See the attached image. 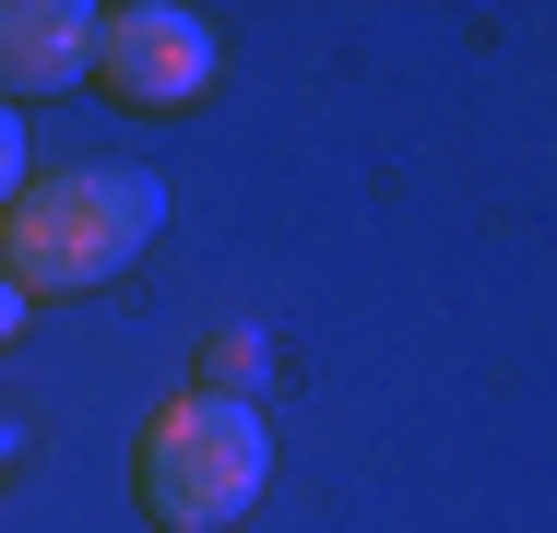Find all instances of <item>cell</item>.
Segmentation results:
<instances>
[{
    "label": "cell",
    "mask_w": 557,
    "mask_h": 533,
    "mask_svg": "<svg viewBox=\"0 0 557 533\" xmlns=\"http://www.w3.org/2000/svg\"><path fill=\"white\" fill-rule=\"evenodd\" d=\"M166 225V178L154 166H60V178H24L0 213V273L24 297H96L119 285Z\"/></svg>",
    "instance_id": "obj_1"
},
{
    "label": "cell",
    "mask_w": 557,
    "mask_h": 533,
    "mask_svg": "<svg viewBox=\"0 0 557 533\" xmlns=\"http://www.w3.org/2000/svg\"><path fill=\"white\" fill-rule=\"evenodd\" d=\"M261 474H273V426L261 404H237V392H166L154 416H143V450H131V486H143V510L166 533H225L249 522V498H261Z\"/></svg>",
    "instance_id": "obj_2"
},
{
    "label": "cell",
    "mask_w": 557,
    "mask_h": 533,
    "mask_svg": "<svg viewBox=\"0 0 557 533\" xmlns=\"http://www.w3.org/2000/svg\"><path fill=\"white\" fill-rule=\"evenodd\" d=\"M96 72H108V96L131 107H202L225 72V36L190 12V0H131L96 24Z\"/></svg>",
    "instance_id": "obj_3"
},
{
    "label": "cell",
    "mask_w": 557,
    "mask_h": 533,
    "mask_svg": "<svg viewBox=\"0 0 557 533\" xmlns=\"http://www.w3.org/2000/svg\"><path fill=\"white\" fill-rule=\"evenodd\" d=\"M96 0H0V107L24 96H72L96 72Z\"/></svg>",
    "instance_id": "obj_4"
},
{
    "label": "cell",
    "mask_w": 557,
    "mask_h": 533,
    "mask_svg": "<svg viewBox=\"0 0 557 533\" xmlns=\"http://www.w3.org/2000/svg\"><path fill=\"white\" fill-rule=\"evenodd\" d=\"M249 380H261V332H225V344H214V380H202V392H237V404H249Z\"/></svg>",
    "instance_id": "obj_5"
},
{
    "label": "cell",
    "mask_w": 557,
    "mask_h": 533,
    "mask_svg": "<svg viewBox=\"0 0 557 533\" xmlns=\"http://www.w3.org/2000/svg\"><path fill=\"white\" fill-rule=\"evenodd\" d=\"M12 190H24V119L0 107V213H12Z\"/></svg>",
    "instance_id": "obj_6"
},
{
    "label": "cell",
    "mask_w": 557,
    "mask_h": 533,
    "mask_svg": "<svg viewBox=\"0 0 557 533\" xmlns=\"http://www.w3.org/2000/svg\"><path fill=\"white\" fill-rule=\"evenodd\" d=\"M12 332H24V285L0 273V344H12Z\"/></svg>",
    "instance_id": "obj_7"
},
{
    "label": "cell",
    "mask_w": 557,
    "mask_h": 533,
    "mask_svg": "<svg viewBox=\"0 0 557 533\" xmlns=\"http://www.w3.org/2000/svg\"><path fill=\"white\" fill-rule=\"evenodd\" d=\"M0 462H12V426H0Z\"/></svg>",
    "instance_id": "obj_8"
}]
</instances>
